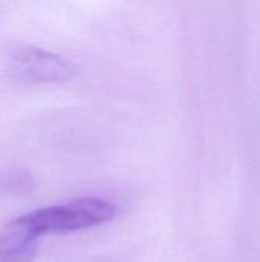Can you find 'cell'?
Returning <instances> with one entry per match:
<instances>
[{
    "label": "cell",
    "mask_w": 260,
    "mask_h": 262,
    "mask_svg": "<svg viewBox=\"0 0 260 262\" xmlns=\"http://www.w3.org/2000/svg\"><path fill=\"white\" fill-rule=\"evenodd\" d=\"M116 207L103 198L87 196L58 206H48L23 215L5 227L28 239L38 241L48 235H63L97 227L112 221Z\"/></svg>",
    "instance_id": "1"
},
{
    "label": "cell",
    "mask_w": 260,
    "mask_h": 262,
    "mask_svg": "<svg viewBox=\"0 0 260 262\" xmlns=\"http://www.w3.org/2000/svg\"><path fill=\"white\" fill-rule=\"evenodd\" d=\"M3 68L12 81L21 84H66L80 74L74 60L37 45L11 48Z\"/></svg>",
    "instance_id": "2"
},
{
    "label": "cell",
    "mask_w": 260,
    "mask_h": 262,
    "mask_svg": "<svg viewBox=\"0 0 260 262\" xmlns=\"http://www.w3.org/2000/svg\"><path fill=\"white\" fill-rule=\"evenodd\" d=\"M38 253V241L28 239L5 227L0 235V262H34Z\"/></svg>",
    "instance_id": "3"
},
{
    "label": "cell",
    "mask_w": 260,
    "mask_h": 262,
    "mask_svg": "<svg viewBox=\"0 0 260 262\" xmlns=\"http://www.w3.org/2000/svg\"><path fill=\"white\" fill-rule=\"evenodd\" d=\"M5 186L14 192H29L34 187V178L26 170H11L5 178Z\"/></svg>",
    "instance_id": "4"
}]
</instances>
